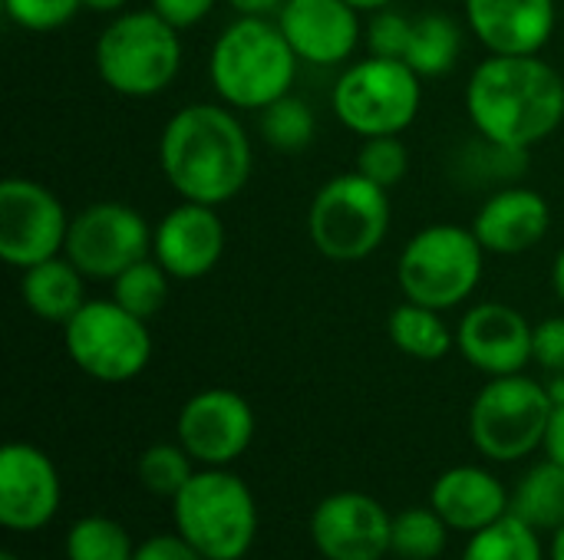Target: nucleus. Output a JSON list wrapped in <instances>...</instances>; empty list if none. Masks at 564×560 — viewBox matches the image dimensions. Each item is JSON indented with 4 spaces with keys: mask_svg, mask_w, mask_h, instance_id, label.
<instances>
[{
    "mask_svg": "<svg viewBox=\"0 0 564 560\" xmlns=\"http://www.w3.org/2000/svg\"><path fill=\"white\" fill-rule=\"evenodd\" d=\"M159 168L182 201L221 208L245 191L254 149L231 106L188 102L159 135Z\"/></svg>",
    "mask_w": 564,
    "mask_h": 560,
    "instance_id": "obj_1",
    "label": "nucleus"
},
{
    "mask_svg": "<svg viewBox=\"0 0 564 560\" xmlns=\"http://www.w3.org/2000/svg\"><path fill=\"white\" fill-rule=\"evenodd\" d=\"M466 116L492 142L532 152L564 122V76L539 53H489L466 83Z\"/></svg>",
    "mask_w": 564,
    "mask_h": 560,
    "instance_id": "obj_2",
    "label": "nucleus"
},
{
    "mask_svg": "<svg viewBox=\"0 0 564 560\" xmlns=\"http://www.w3.org/2000/svg\"><path fill=\"white\" fill-rule=\"evenodd\" d=\"M297 63L278 20L238 17L212 43L208 79L225 106L261 112L291 92Z\"/></svg>",
    "mask_w": 564,
    "mask_h": 560,
    "instance_id": "obj_3",
    "label": "nucleus"
},
{
    "mask_svg": "<svg viewBox=\"0 0 564 560\" xmlns=\"http://www.w3.org/2000/svg\"><path fill=\"white\" fill-rule=\"evenodd\" d=\"M93 63L106 89L126 99H152L165 92L182 69V30L152 7L122 10L96 36Z\"/></svg>",
    "mask_w": 564,
    "mask_h": 560,
    "instance_id": "obj_4",
    "label": "nucleus"
},
{
    "mask_svg": "<svg viewBox=\"0 0 564 560\" xmlns=\"http://www.w3.org/2000/svg\"><path fill=\"white\" fill-rule=\"evenodd\" d=\"M175 531L208 560H241L258 538V502L228 469H198L172 498Z\"/></svg>",
    "mask_w": 564,
    "mask_h": 560,
    "instance_id": "obj_5",
    "label": "nucleus"
},
{
    "mask_svg": "<svg viewBox=\"0 0 564 560\" xmlns=\"http://www.w3.org/2000/svg\"><path fill=\"white\" fill-rule=\"evenodd\" d=\"M390 211V188L354 168L317 188L307 208V238L327 261L357 264L383 248Z\"/></svg>",
    "mask_w": 564,
    "mask_h": 560,
    "instance_id": "obj_6",
    "label": "nucleus"
},
{
    "mask_svg": "<svg viewBox=\"0 0 564 560\" xmlns=\"http://www.w3.org/2000/svg\"><path fill=\"white\" fill-rule=\"evenodd\" d=\"M482 271L486 248L473 228L426 224L403 244L397 261V284L406 300L446 314L476 294Z\"/></svg>",
    "mask_w": 564,
    "mask_h": 560,
    "instance_id": "obj_7",
    "label": "nucleus"
},
{
    "mask_svg": "<svg viewBox=\"0 0 564 560\" xmlns=\"http://www.w3.org/2000/svg\"><path fill=\"white\" fill-rule=\"evenodd\" d=\"M423 106V76L387 56L347 63L330 89V109L344 129L360 139L406 132Z\"/></svg>",
    "mask_w": 564,
    "mask_h": 560,
    "instance_id": "obj_8",
    "label": "nucleus"
},
{
    "mask_svg": "<svg viewBox=\"0 0 564 560\" xmlns=\"http://www.w3.org/2000/svg\"><path fill=\"white\" fill-rule=\"evenodd\" d=\"M549 386L525 376H492L469 406V439L489 462H522L545 442L552 419Z\"/></svg>",
    "mask_w": 564,
    "mask_h": 560,
    "instance_id": "obj_9",
    "label": "nucleus"
},
{
    "mask_svg": "<svg viewBox=\"0 0 564 560\" xmlns=\"http://www.w3.org/2000/svg\"><path fill=\"white\" fill-rule=\"evenodd\" d=\"M63 347L69 363L96 383H129L152 363L149 320L129 314L122 304L86 300L63 323Z\"/></svg>",
    "mask_w": 564,
    "mask_h": 560,
    "instance_id": "obj_10",
    "label": "nucleus"
},
{
    "mask_svg": "<svg viewBox=\"0 0 564 560\" xmlns=\"http://www.w3.org/2000/svg\"><path fill=\"white\" fill-rule=\"evenodd\" d=\"M63 254L89 281H116L126 267L152 254L145 215L126 201H93L69 218Z\"/></svg>",
    "mask_w": 564,
    "mask_h": 560,
    "instance_id": "obj_11",
    "label": "nucleus"
},
{
    "mask_svg": "<svg viewBox=\"0 0 564 560\" xmlns=\"http://www.w3.org/2000/svg\"><path fill=\"white\" fill-rule=\"evenodd\" d=\"M69 215L43 182L13 175L0 182V257L10 267H33L63 254Z\"/></svg>",
    "mask_w": 564,
    "mask_h": 560,
    "instance_id": "obj_12",
    "label": "nucleus"
},
{
    "mask_svg": "<svg viewBox=\"0 0 564 560\" xmlns=\"http://www.w3.org/2000/svg\"><path fill=\"white\" fill-rule=\"evenodd\" d=\"M251 403L225 386H212L185 399L175 419V439L205 469H228L254 439Z\"/></svg>",
    "mask_w": 564,
    "mask_h": 560,
    "instance_id": "obj_13",
    "label": "nucleus"
},
{
    "mask_svg": "<svg viewBox=\"0 0 564 560\" xmlns=\"http://www.w3.org/2000/svg\"><path fill=\"white\" fill-rule=\"evenodd\" d=\"M311 541L324 560L393 554V515L364 492H334L311 515Z\"/></svg>",
    "mask_w": 564,
    "mask_h": 560,
    "instance_id": "obj_14",
    "label": "nucleus"
},
{
    "mask_svg": "<svg viewBox=\"0 0 564 560\" xmlns=\"http://www.w3.org/2000/svg\"><path fill=\"white\" fill-rule=\"evenodd\" d=\"M63 502V482L53 459L30 446L10 442L0 452V525L13 535L46 528Z\"/></svg>",
    "mask_w": 564,
    "mask_h": 560,
    "instance_id": "obj_15",
    "label": "nucleus"
},
{
    "mask_svg": "<svg viewBox=\"0 0 564 560\" xmlns=\"http://www.w3.org/2000/svg\"><path fill=\"white\" fill-rule=\"evenodd\" d=\"M532 337L535 327L525 320L522 310L499 304V300H482L469 307L456 327V350L463 360L492 376H512L525 373L532 363Z\"/></svg>",
    "mask_w": 564,
    "mask_h": 560,
    "instance_id": "obj_16",
    "label": "nucleus"
},
{
    "mask_svg": "<svg viewBox=\"0 0 564 560\" xmlns=\"http://www.w3.org/2000/svg\"><path fill=\"white\" fill-rule=\"evenodd\" d=\"M225 221L218 208L198 201H178L152 228V257L172 281L208 277L225 254Z\"/></svg>",
    "mask_w": 564,
    "mask_h": 560,
    "instance_id": "obj_17",
    "label": "nucleus"
},
{
    "mask_svg": "<svg viewBox=\"0 0 564 560\" xmlns=\"http://www.w3.org/2000/svg\"><path fill=\"white\" fill-rule=\"evenodd\" d=\"M301 63L344 66L364 40L360 10L347 0H284L274 13Z\"/></svg>",
    "mask_w": 564,
    "mask_h": 560,
    "instance_id": "obj_18",
    "label": "nucleus"
},
{
    "mask_svg": "<svg viewBox=\"0 0 564 560\" xmlns=\"http://www.w3.org/2000/svg\"><path fill=\"white\" fill-rule=\"evenodd\" d=\"M463 7L476 40L502 56L542 53L558 23L555 0H463Z\"/></svg>",
    "mask_w": 564,
    "mask_h": 560,
    "instance_id": "obj_19",
    "label": "nucleus"
},
{
    "mask_svg": "<svg viewBox=\"0 0 564 560\" xmlns=\"http://www.w3.org/2000/svg\"><path fill=\"white\" fill-rule=\"evenodd\" d=\"M552 228V205L542 191L525 185H506L489 191L473 218V231L486 254L516 257L545 241Z\"/></svg>",
    "mask_w": 564,
    "mask_h": 560,
    "instance_id": "obj_20",
    "label": "nucleus"
},
{
    "mask_svg": "<svg viewBox=\"0 0 564 560\" xmlns=\"http://www.w3.org/2000/svg\"><path fill=\"white\" fill-rule=\"evenodd\" d=\"M430 505L440 512V518L463 535H476L509 515L512 495L506 485L479 465H456L446 469L430 492Z\"/></svg>",
    "mask_w": 564,
    "mask_h": 560,
    "instance_id": "obj_21",
    "label": "nucleus"
},
{
    "mask_svg": "<svg viewBox=\"0 0 564 560\" xmlns=\"http://www.w3.org/2000/svg\"><path fill=\"white\" fill-rule=\"evenodd\" d=\"M20 300L33 317L63 327L89 300L86 274L66 254L40 261L20 274Z\"/></svg>",
    "mask_w": 564,
    "mask_h": 560,
    "instance_id": "obj_22",
    "label": "nucleus"
},
{
    "mask_svg": "<svg viewBox=\"0 0 564 560\" xmlns=\"http://www.w3.org/2000/svg\"><path fill=\"white\" fill-rule=\"evenodd\" d=\"M525 168H529V152L525 149H512V145L492 142L482 132H476V139L463 142L453 152V158H449V175L463 188L499 191L506 185H519Z\"/></svg>",
    "mask_w": 564,
    "mask_h": 560,
    "instance_id": "obj_23",
    "label": "nucleus"
},
{
    "mask_svg": "<svg viewBox=\"0 0 564 560\" xmlns=\"http://www.w3.org/2000/svg\"><path fill=\"white\" fill-rule=\"evenodd\" d=\"M387 333L400 353L423 360V363H436L456 347V330H449L443 310H433L413 300H403L400 307L390 310Z\"/></svg>",
    "mask_w": 564,
    "mask_h": 560,
    "instance_id": "obj_24",
    "label": "nucleus"
},
{
    "mask_svg": "<svg viewBox=\"0 0 564 560\" xmlns=\"http://www.w3.org/2000/svg\"><path fill=\"white\" fill-rule=\"evenodd\" d=\"M512 515H519L535 531H558L564 525V465L545 459L532 465L516 492H512Z\"/></svg>",
    "mask_w": 564,
    "mask_h": 560,
    "instance_id": "obj_25",
    "label": "nucleus"
},
{
    "mask_svg": "<svg viewBox=\"0 0 564 560\" xmlns=\"http://www.w3.org/2000/svg\"><path fill=\"white\" fill-rule=\"evenodd\" d=\"M463 53V30L453 17L446 13H420L413 17V36L406 59L423 79L443 76L456 66Z\"/></svg>",
    "mask_w": 564,
    "mask_h": 560,
    "instance_id": "obj_26",
    "label": "nucleus"
},
{
    "mask_svg": "<svg viewBox=\"0 0 564 560\" xmlns=\"http://www.w3.org/2000/svg\"><path fill=\"white\" fill-rule=\"evenodd\" d=\"M542 531L525 525L519 515H502L489 528L469 535V545L463 548L459 560H545L542 551Z\"/></svg>",
    "mask_w": 564,
    "mask_h": 560,
    "instance_id": "obj_27",
    "label": "nucleus"
},
{
    "mask_svg": "<svg viewBox=\"0 0 564 560\" xmlns=\"http://www.w3.org/2000/svg\"><path fill=\"white\" fill-rule=\"evenodd\" d=\"M258 129H261V139L274 149V152H304L311 142H314V132H317V116L311 109L307 99L288 92L281 99H274L271 106L261 109L258 116Z\"/></svg>",
    "mask_w": 564,
    "mask_h": 560,
    "instance_id": "obj_28",
    "label": "nucleus"
},
{
    "mask_svg": "<svg viewBox=\"0 0 564 560\" xmlns=\"http://www.w3.org/2000/svg\"><path fill=\"white\" fill-rule=\"evenodd\" d=\"M132 535L106 515H86L69 525L63 551L66 560H132L135 558Z\"/></svg>",
    "mask_w": 564,
    "mask_h": 560,
    "instance_id": "obj_29",
    "label": "nucleus"
},
{
    "mask_svg": "<svg viewBox=\"0 0 564 560\" xmlns=\"http://www.w3.org/2000/svg\"><path fill=\"white\" fill-rule=\"evenodd\" d=\"M169 271L149 254L112 281V300L142 320H152L169 300Z\"/></svg>",
    "mask_w": 564,
    "mask_h": 560,
    "instance_id": "obj_30",
    "label": "nucleus"
},
{
    "mask_svg": "<svg viewBox=\"0 0 564 560\" xmlns=\"http://www.w3.org/2000/svg\"><path fill=\"white\" fill-rule=\"evenodd\" d=\"M449 525L440 512L430 508H406L393 518V554L403 560H436L446 551Z\"/></svg>",
    "mask_w": 564,
    "mask_h": 560,
    "instance_id": "obj_31",
    "label": "nucleus"
},
{
    "mask_svg": "<svg viewBox=\"0 0 564 560\" xmlns=\"http://www.w3.org/2000/svg\"><path fill=\"white\" fill-rule=\"evenodd\" d=\"M195 465L198 462L182 449L178 439L175 442H155L139 459V482L149 495L172 502L188 485V479L198 472Z\"/></svg>",
    "mask_w": 564,
    "mask_h": 560,
    "instance_id": "obj_32",
    "label": "nucleus"
},
{
    "mask_svg": "<svg viewBox=\"0 0 564 560\" xmlns=\"http://www.w3.org/2000/svg\"><path fill=\"white\" fill-rule=\"evenodd\" d=\"M406 168H410V152L400 142V135H373L360 142L357 172L367 175L370 182L383 188H397L406 178Z\"/></svg>",
    "mask_w": 564,
    "mask_h": 560,
    "instance_id": "obj_33",
    "label": "nucleus"
},
{
    "mask_svg": "<svg viewBox=\"0 0 564 560\" xmlns=\"http://www.w3.org/2000/svg\"><path fill=\"white\" fill-rule=\"evenodd\" d=\"M83 0H3V13L26 33H53L79 13Z\"/></svg>",
    "mask_w": 564,
    "mask_h": 560,
    "instance_id": "obj_34",
    "label": "nucleus"
},
{
    "mask_svg": "<svg viewBox=\"0 0 564 560\" xmlns=\"http://www.w3.org/2000/svg\"><path fill=\"white\" fill-rule=\"evenodd\" d=\"M410 36H413V17L383 7L377 13H370V23L364 26V40L370 56H387V59H406L410 50Z\"/></svg>",
    "mask_w": 564,
    "mask_h": 560,
    "instance_id": "obj_35",
    "label": "nucleus"
},
{
    "mask_svg": "<svg viewBox=\"0 0 564 560\" xmlns=\"http://www.w3.org/2000/svg\"><path fill=\"white\" fill-rule=\"evenodd\" d=\"M532 363H539L552 376L564 373V317H545L542 323H535Z\"/></svg>",
    "mask_w": 564,
    "mask_h": 560,
    "instance_id": "obj_36",
    "label": "nucleus"
},
{
    "mask_svg": "<svg viewBox=\"0 0 564 560\" xmlns=\"http://www.w3.org/2000/svg\"><path fill=\"white\" fill-rule=\"evenodd\" d=\"M132 560H208L195 545H188L178 531L175 535H152L135 548Z\"/></svg>",
    "mask_w": 564,
    "mask_h": 560,
    "instance_id": "obj_37",
    "label": "nucleus"
},
{
    "mask_svg": "<svg viewBox=\"0 0 564 560\" xmlns=\"http://www.w3.org/2000/svg\"><path fill=\"white\" fill-rule=\"evenodd\" d=\"M215 3H218V0H149V7H152L162 20H169L175 30H192V26H198V23L215 10Z\"/></svg>",
    "mask_w": 564,
    "mask_h": 560,
    "instance_id": "obj_38",
    "label": "nucleus"
},
{
    "mask_svg": "<svg viewBox=\"0 0 564 560\" xmlns=\"http://www.w3.org/2000/svg\"><path fill=\"white\" fill-rule=\"evenodd\" d=\"M542 449H545V459L564 465V406H555V409H552V419H549Z\"/></svg>",
    "mask_w": 564,
    "mask_h": 560,
    "instance_id": "obj_39",
    "label": "nucleus"
},
{
    "mask_svg": "<svg viewBox=\"0 0 564 560\" xmlns=\"http://www.w3.org/2000/svg\"><path fill=\"white\" fill-rule=\"evenodd\" d=\"M238 17H274L284 0H225Z\"/></svg>",
    "mask_w": 564,
    "mask_h": 560,
    "instance_id": "obj_40",
    "label": "nucleus"
},
{
    "mask_svg": "<svg viewBox=\"0 0 564 560\" xmlns=\"http://www.w3.org/2000/svg\"><path fill=\"white\" fill-rule=\"evenodd\" d=\"M83 7L93 10V13H109V17H116V13H122V10L129 7V0H83Z\"/></svg>",
    "mask_w": 564,
    "mask_h": 560,
    "instance_id": "obj_41",
    "label": "nucleus"
},
{
    "mask_svg": "<svg viewBox=\"0 0 564 560\" xmlns=\"http://www.w3.org/2000/svg\"><path fill=\"white\" fill-rule=\"evenodd\" d=\"M552 287H555L558 300H562V304H564V248H562V251H558L555 264H552Z\"/></svg>",
    "mask_w": 564,
    "mask_h": 560,
    "instance_id": "obj_42",
    "label": "nucleus"
},
{
    "mask_svg": "<svg viewBox=\"0 0 564 560\" xmlns=\"http://www.w3.org/2000/svg\"><path fill=\"white\" fill-rule=\"evenodd\" d=\"M354 10H360V13H377V10H383V7H393V0H347Z\"/></svg>",
    "mask_w": 564,
    "mask_h": 560,
    "instance_id": "obj_43",
    "label": "nucleus"
},
{
    "mask_svg": "<svg viewBox=\"0 0 564 560\" xmlns=\"http://www.w3.org/2000/svg\"><path fill=\"white\" fill-rule=\"evenodd\" d=\"M545 386H549L552 403H555V406H564V373H555L552 383H545Z\"/></svg>",
    "mask_w": 564,
    "mask_h": 560,
    "instance_id": "obj_44",
    "label": "nucleus"
},
{
    "mask_svg": "<svg viewBox=\"0 0 564 560\" xmlns=\"http://www.w3.org/2000/svg\"><path fill=\"white\" fill-rule=\"evenodd\" d=\"M552 560H564V525L555 531V541H552Z\"/></svg>",
    "mask_w": 564,
    "mask_h": 560,
    "instance_id": "obj_45",
    "label": "nucleus"
},
{
    "mask_svg": "<svg viewBox=\"0 0 564 560\" xmlns=\"http://www.w3.org/2000/svg\"><path fill=\"white\" fill-rule=\"evenodd\" d=\"M0 560H20V558H17V554H3V558H0Z\"/></svg>",
    "mask_w": 564,
    "mask_h": 560,
    "instance_id": "obj_46",
    "label": "nucleus"
}]
</instances>
